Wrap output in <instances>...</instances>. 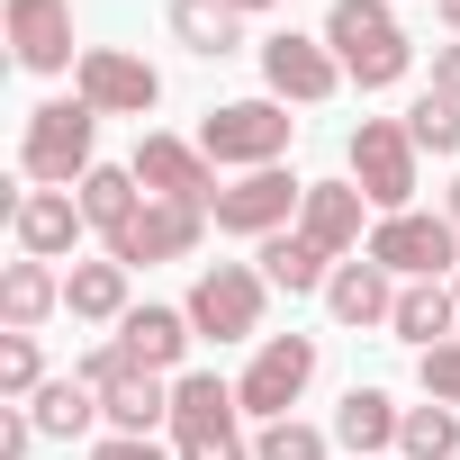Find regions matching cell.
<instances>
[{"mask_svg": "<svg viewBox=\"0 0 460 460\" xmlns=\"http://www.w3.org/2000/svg\"><path fill=\"white\" fill-rule=\"evenodd\" d=\"M253 460H325V433H316V424H298V415H280V424H262Z\"/></svg>", "mask_w": 460, "mask_h": 460, "instance_id": "cell-31", "label": "cell"}, {"mask_svg": "<svg viewBox=\"0 0 460 460\" xmlns=\"http://www.w3.org/2000/svg\"><path fill=\"white\" fill-rule=\"evenodd\" d=\"M244 397L226 388L217 370H181L172 379V451L181 460H253V442L235 433Z\"/></svg>", "mask_w": 460, "mask_h": 460, "instance_id": "cell-3", "label": "cell"}, {"mask_svg": "<svg viewBox=\"0 0 460 460\" xmlns=\"http://www.w3.org/2000/svg\"><path fill=\"white\" fill-rule=\"evenodd\" d=\"M100 415H109V433H154V424H172V388L154 370H127L100 388Z\"/></svg>", "mask_w": 460, "mask_h": 460, "instance_id": "cell-26", "label": "cell"}, {"mask_svg": "<svg viewBox=\"0 0 460 460\" xmlns=\"http://www.w3.org/2000/svg\"><path fill=\"white\" fill-rule=\"evenodd\" d=\"M73 199H82V217L100 226V235H127L136 208H145V181H136V163H91Z\"/></svg>", "mask_w": 460, "mask_h": 460, "instance_id": "cell-21", "label": "cell"}, {"mask_svg": "<svg viewBox=\"0 0 460 460\" xmlns=\"http://www.w3.org/2000/svg\"><path fill=\"white\" fill-rule=\"evenodd\" d=\"M307 379H316V334H262V352H253V370L235 379V397H244V415L280 424V415L307 397Z\"/></svg>", "mask_w": 460, "mask_h": 460, "instance_id": "cell-9", "label": "cell"}, {"mask_svg": "<svg viewBox=\"0 0 460 460\" xmlns=\"http://www.w3.org/2000/svg\"><path fill=\"white\" fill-rule=\"evenodd\" d=\"M397 451H406V460H460V406H442V397L406 406V424H397Z\"/></svg>", "mask_w": 460, "mask_h": 460, "instance_id": "cell-28", "label": "cell"}, {"mask_svg": "<svg viewBox=\"0 0 460 460\" xmlns=\"http://www.w3.org/2000/svg\"><path fill=\"white\" fill-rule=\"evenodd\" d=\"M262 82H271V100H289V109H325V100L343 91V64H334L325 37L280 28V37H262Z\"/></svg>", "mask_w": 460, "mask_h": 460, "instance_id": "cell-10", "label": "cell"}, {"mask_svg": "<svg viewBox=\"0 0 460 460\" xmlns=\"http://www.w3.org/2000/svg\"><path fill=\"white\" fill-rule=\"evenodd\" d=\"M406 136H415V154H460V100L424 91V100L406 109Z\"/></svg>", "mask_w": 460, "mask_h": 460, "instance_id": "cell-29", "label": "cell"}, {"mask_svg": "<svg viewBox=\"0 0 460 460\" xmlns=\"http://www.w3.org/2000/svg\"><path fill=\"white\" fill-rule=\"evenodd\" d=\"M442 217H451V226H460V181H451V199H442Z\"/></svg>", "mask_w": 460, "mask_h": 460, "instance_id": "cell-38", "label": "cell"}, {"mask_svg": "<svg viewBox=\"0 0 460 460\" xmlns=\"http://www.w3.org/2000/svg\"><path fill=\"white\" fill-rule=\"evenodd\" d=\"M73 91H82L100 118H145V109L163 100V73H154L145 55H127V46H82Z\"/></svg>", "mask_w": 460, "mask_h": 460, "instance_id": "cell-11", "label": "cell"}, {"mask_svg": "<svg viewBox=\"0 0 460 460\" xmlns=\"http://www.w3.org/2000/svg\"><path fill=\"white\" fill-rule=\"evenodd\" d=\"M433 91H442V100H460V37H451V46H433Z\"/></svg>", "mask_w": 460, "mask_h": 460, "instance_id": "cell-36", "label": "cell"}, {"mask_svg": "<svg viewBox=\"0 0 460 460\" xmlns=\"http://www.w3.org/2000/svg\"><path fill=\"white\" fill-rule=\"evenodd\" d=\"M10 226H19V253L28 262H64L73 244H82V199L73 190H19V208H10Z\"/></svg>", "mask_w": 460, "mask_h": 460, "instance_id": "cell-15", "label": "cell"}, {"mask_svg": "<svg viewBox=\"0 0 460 460\" xmlns=\"http://www.w3.org/2000/svg\"><path fill=\"white\" fill-rule=\"evenodd\" d=\"M289 136H298V118H289V100H226V109H208L199 118V154L217 163V172H271L280 154H289Z\"/></svg>", "mask_w": 460, "mask_h": 460, "instance_id": "cell-2", "label": "cell"}, {"mask_svg": "<svg viewBox=\"0 0 460 460\" xmlns=\"http://www.w3.org/2000/svg\"><path fill=\"white\" fill-rule=\"evenodd\" d=\"M433 10H442V28H451V37H460V0H433Z\"/></svg>", "mask_w": 460, "mask_h": 460, "instance_id": "cell-37", "label": "cell"}, {"mask_svg": "<svg viewBox=\"0 0 460 460\" xmlns=\"http://www.w3.org/2000/svg\"><path fill=\"white\" fill-rule=\"evenodd\" d=\"M298 208H307V181H289V163H271V172L226 181L208 217H217V235H253V244H271V235H289Z\"/></svg>", "mask_w": 460, "mask_h": 460, "instance_id": "cell-8", "label": "cell"}, {"mask_svg": "<svg viewBox=\"0 0 460 460\" xmlns=\"http://www.w3.org/2000/svg\"><path fill=\"white\" fill-rule=\"evenodd\" d=\"M172 37L217 64V55L244 46V10H235V0H172Z\"/></svg>", "mask_w": 460, "mask_h": 460, "instance_id": "cell-25", "label": "cell"}, {"mask_svg": "<svg viewBox=\"0 0 460 460\" xmlns=\"http://www.w3.org/2000/svg\"><path fill=\"white\" fill-rule=\"evenodd\" d=\"M343 163H352V181H361V199L379 217H406V199H415V136H406V118H361Z\"/></svg>", "mask_w": 460, "mask_h": 460, "instance_id": "cell-5", "label": "cell"}, {"mask_svg": "<svg viewBox=\"0 0 460 460\" xmlns=\"http://www.w3.org/2000/svg\"><path fill=\"white\" fill-rule=\"evenodd\" d=\"M397 424H406V406H397L388 388H352V397L334 406V442H343L352 460H370V451H397Z\"/></svg>", "mask_w": 460, "mask_h": 460, "instance_id": "cell-19", "label": "cell"}, {"mask_svg": "<svg viewBox=\"0 0 460 460\" xmlns=\"http://www.w3.org/2000/svg\"><path fill=\"white\" fill-rule=\"evenodd\" d=\"M199 235H208V208L145 199L127 235H109V262H127V271H145V262H190V253H199Z\"/></svg>", "mask_w": 460, "mask_h": 460, "instance_id": "cell-12", "label": "cell"}, {"mask_svg": "<svg viewBox=\"0 0 460 460\" xmlns=\"http://www.w3.org/2000/svg\"><path fill=\"white\" fill-rule=\"evenodd\" d=\"M118 343H127V361L136 370H181L190 361V343H199V325H190V307H127V325H118Z\"/></svg>", "mask_w": 460, "mask_h": 460, "instance_id": "cell-17", "label": "cell"}, {"mask_svg": "<svg viewBox=\"0 0 460 460\" xmlns=\"http://www.w3.org/2000/svg\"><path fill=\"white\" fill-rule=\"evenodd\" d=\"M397 271H379L370 253L361 262H334V280H325V307H334V325H388L397 316Z\"/></svg>", "mask_w": 460, "mask_h": 460, "instance_id": "cell-18", "label": "cell"}, {"mask_svg": "<svg viewBox=\"0 0 460 460\" xmlns=\"http://www.w3.org/2000/svg\"><path fill=\"white\" fill-rule=\"evenodd\" d=\"M127 262H73L64 271V307L82 316V325H127Z\"/></svg>", "mask_w": 460, "mask_h": 460, "instance_id": "cell-22", "label": "cell"}, {"mask_svg": "<svg viewBox=\"0 0 460 460\" xmlns=\"http://www.w3.org/2000/svg\"><path fill=\"white\" fill-rule=\"evenodd\" d=\"M235 10H280V0H235Z\"/></svg>", "mask_w": 460, "mask_h": 460, "instance_id": "cell-39", "label": "cell"}, {"mask_svg": "<svg viewBox=\"0 0 460 460\" xmlns=\"http://www.w3.org/2000/svg\"><path fill=\"white\" fill-rule=\"evenodd\" d=\"M361 253H370L379 271H397V280H442V271H460V226L406 208V217H379V226H370Z\"/></svg>", "mask_w": 460, "mask_h": 460, "instance_id": "cell-7", "label": "cell"}, {"mask_svg": "<svg viewBox=\"0 0 460 460\" xmlns=\"http://www.w3.org/2000/svg\"><path fill=\"white\" fill-rule=\"evenodd\" d=\"M415 379H424V397L460 406V343H433V352H415Z\"/></svg>", "mask_w": 460, "mask_h": 460, "instance_id": "cell-32", "label": "cell"}, {"mask_svg": "<svg viewBox=\"0 0 460 460\" xmlns=\"http://www.w3.org/2000/svg\"><path fill=\"white\" fill-rule=\"evenodd\" d=\"M361 181H307V208H298V235L325 253V262H343L352 244H361Z\"/></svg>", "mask_w": 460, "mask_h": 460, "instance_id": "cell-16", "label": "cell"}, {"mask_svg": "<svg viewBox=\"0 0 460 460\" xmlns=\"http://www.w3.org/2000/svg\"><path fill=\"white\" fill-rule=\"evenodd\" d=\"M37 388H46V352H37V334H0V397L28 406Z\"/></svg>", "mask_w": 460, "mask_h": 460, "instance_id": "cell-30", "label": "cell"}, {"mask_svg": "<svg viewBox=\"0 0 460 460\" xmlns=\"http://www.w3.org/2000/svg\"><path fill=\"white\" fill-rule=\"evenodd\" d=\"M55 307H64V271L55 262H28L19 253L10 271H0V316H10V334H37Z\"/></svg>", "mask_w": 460, "mask_h": 460, "instance_id": "cell-20", "label": "cell"}, {"mask_svg": "<svg viewBox=\"0 0 460 460\" xmlns=\"http://www.w3.org/2000/svg\"><path fill=\"white\" fill-rule=\"evenodd\" d=\"M37 442H46V433H37V415H28V406H0V460H28Z\"/></svg>", "mask_w": 460, "mask_h": 460, "instance_id": "cell-34", "label": "cell"}, {"mask_svg": "<svg viewBox=\"0 0 460 460\" xmlns=\"http://www.w3.org/2000/svg\"><path fill=\"white\" fill-rule=\"evenodd\" d=\"M253 262H262V280H271V289H289V298H307V289H325V280H334V262L298 235V226H289V235H271Z\"/></svg>", "mask_w": 460, "mask_h": 460, "instance_id": "cell-27", "label": "cell"}, {"mask_svg": "<svg viewBox=\"0 0 460 460\" xmlns=\"http://www.w3.org/2000/svg\"><path fill=\"white\" fill-rule=\"evenodd\" d=\"M451 316H460V298H451L442 280H406V289H397L388 334H397V343H415V352H433V343H451Z\"/></svg>", "mask_w": 460, "mask_h": 460, "instance_id": "cell-23", "label": "cell"}, {"mask_svg": "<svg viewBox=\"0 0 460 460\" xmlns=\"http://www.w3.org/2000/svg\"><path fill=\"white\" fill-rule=\"evenodd\" d=\"M127 370H136V361H127V343H91L73 379H91V388H109V379H127Z\"/></svg>", "mask_w": 460, "mask_h": 460, "instance_id": "cell-35", "label": "cell"}, {"mask_svg": "<svg viewBox=\"0 0 460 460\" xmlns=\"http://www.w3.org/2000/svg\"><path fill=\"white\" fill-rule=\"evenodd\" d=\"M262 298H271V280H262L253 262H208V271L190 280V325H199L208 343H253V334H262Z\"/></svg>", "mask_w": 460, "mask_h": 460, "instance_id": "cell-6", "label": "cell"}, {"mask_svg": "<svg viewBox=\"0 0 460 460\" xmlns=\"http://www.w3.org/2000/svg\"><path fill=\"white\" fill-rule=\"evenodd\" d=\"M91 460H181V451H163L154 433H100V442H91Z\"/></svg>", "mask_w": 460, "mask_h": 460, "instance_id": "cell-33", "label": "cell"}, {"mask_svg": "<svg viewBox=\"0 0 460 460\" xmlns=\"http://www.w3.org/2000/svg\"><path fill=\"white\" fill-rule=\"evenodd\" d=\"M325 46H334L343 82H361V91H397L415 73V46H406L388 0H334L325 10Z\"/></svg>", "mask_w": 460, "mask_h": 460, "instance_id": "cell-1", "label": "cell"}, {"mask_svg": "<svg viewBox=\"0 0 460 460\" xmlns=\"http://www.w3.org/2000/svg\"><path fill=\"white\" fill-rule=\"evenodd\" d=\"M136 181H145V199H181V208H217V163L199 154V145H181V136H145L136 145Z\"/></svg>", "mask_w": 460, "mask_h": 460, "instance_id": "cell-13", "label": "cell"}, {"mask_svg": "<svg viewBox=\"0 0 460 460\" xmlns=\"http://www.w3.org/2000/svg\"><path fill=\"white\" fill-rule=\"evenodd\" d=\"M451 298H460V280H451Z\"/></svg>", "mask_w": 460, "mask_h": 460, "instance_id": "cell-40", "label": "cell"}, {"mask_svg": "<svg viewBox=\"0 0 460 460\" xmlns=\"http://www.w3.org/2000/svg\"><path fill=\"white\" fill-rule=\"evenodd\" d=\"M28 415H37V433H46V442H82L91 424H109L91 379H46V388L28 397Z\"/></svg>", "mask_w": 460, "mask_h": 460, "instance_id": "cell-24", "label": "cell"}, {"mask_svg": "<svg viewBox=\"0 0 460 460\" xmlns=\"http://www.w3.org/2000/svg\"><path fill=\"white\" fill-rule=\"evenodd\" d=\"M10 55H19V73H82L73 0H10Z\"/></svg>", "mask_w": 460, "mask_h": 460, "instance_id": "cell-14", "label": "cell"}, {"mask_svg": "<svg viewBox=\"0 0 460 460\" xmlns=\"http://www.w3.org/2000/svg\"><path fill=\"white\" fill-rule=\"evenodd\" d=\"M91 136H100V109H91L82 91L28 109V145H19L28 181H37V190H82V172H91Z\"/></svg>", "mask_w": 460, "mask_h": 460, "instance_id": "cell-4", "label": "cell"}]
</instances>
